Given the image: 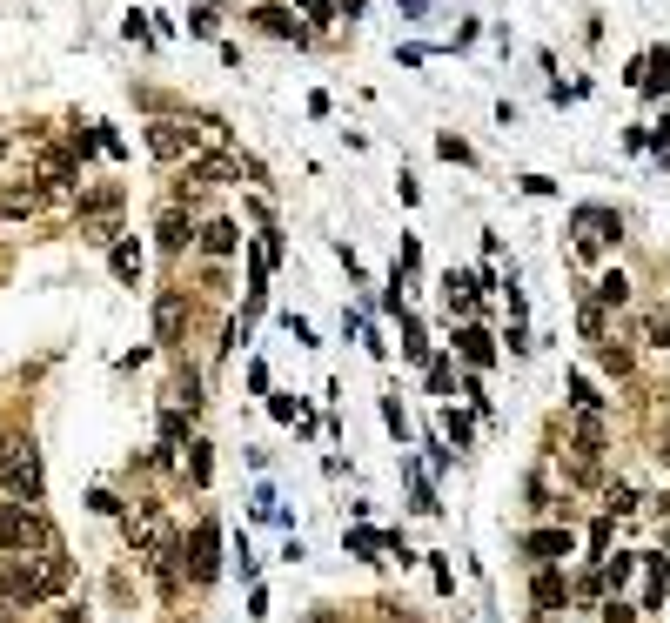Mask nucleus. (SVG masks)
<instances>
[{
    "instance_id": "10",
    "label": "nucleus",
    "mask_w": 670,
    "mask_h": 623,
    "mask_svg": "<svg viewBox=\"0 0 670 623\" xmlns=\"http://www.w3.org/2000/svg\"><path fill=\"white\" fill-rule=\"evenodd\" d=\"M235 242H242V228L235 222H208L201 228V248H208V255H235Z\"/></svg>"
},
{
    "instance_id": "22",
    "label": "nucleus",
    "mask_w": 670,
    "mask_h": 623,
    "mask_svg": "<svg viewBox=\"0 0 670 623\" xmlns=\"http://www.w3.org/2000/svg\"><path fill=\"white\" fill-rule=\"evenodd\" d=\"M577 322H583V335H603V309H597V302H583Z\"/></svg>"
},
{
    "instance_id": "2",
    "label": "nucleus",
    "mask_w": 670,
    "mask_h": 623,
    "mask_svg": "<svg viewBox=\"0 0 670 623\" xmlns=\"http://www.w3.org/2000/svg\"><path fill=\"white\" fill-rule=\"evenodd\" d=\"M0 483H7V496H27V503H41V449L34 443H0Z\"/></svg>"
},
{
    "instance_id": "4",
    "label": "nucleus",
    "mask_w": 670,
    "mask_h": 623,
    "mask_svg": "<svg viewBox=\"0 0 670 623\" xmlns=\"http://www.w3.org/2000/svg\"><path fill=\"white\" fill-rule=\"evenodd\" d=\"M181 563H188V577H195V583H215V570H222V530H215V523H201V530L181 543Z\"/></svg>"
},
{
    "instance_id": "16",
    "label": "nucleus",
    "mask_w": 670,
    "mask_h": 623,
    "mask_svg": "<svg viewBox=\"0 0 670 623\" xmlns=\"http://www.w3.org/2000/svg\"><path fill=\"white\" fill-rule=\"evenodd\" d=\"M463 356L483 369V362H490V335H483V329H463Z\"/></svg>"
},
{
    "instance_id": "13",
    "label": "nucleus",
    "mask_w": 670,
    "mask_h": 623,
    "mask_svg": "<svg viewBox=\"0 0 670 623\" xmlns=\"http://www.w3.org/2000/svg\"><path fill=\"white\" fill-rule=\"evenodd\" d=\"M114 275H121V282H134V275H141V248H134V242L114 248Z\"/></svg>"
},
{
    "instance_id": "1",
    "label": "nucleus",
    "mask_w": 670,
    "mask_h": 623,
    "mask_svg": "<svg viewBox=\"0 0 670 623\" xmlns=\"http://www.w3.org/2000/svg\"><path fill=\"white\" fill-rule=\"evenodd\" d=\"M0 550H27V557H41V550H61V530H54L27 496H14V503H0Z\"/></svg>"
},
{
    "instance_id": "23",
    "label": "nucleus",
    "mask_w": 670,
    "mask_h": 623,
    "mask_svg": "<svg viewBox=\"0 0 670 623\" xmlns=\"http://www.w3.org/2000/svg\"><path fill=\"white\" fill-rule=\"evenodd\" d=\"M664 456H670V429H664Z\"/></svg>"
},
{
    "instance_id": "21",
    "label": "nucleus",
    "mask_w": 670,
    "mask_h": 623,
    "mask_svg": "<svg viewBox=\"0 0 670 623\" xmlns=\"http://www.w3.org/2000/svg\"><path fill=\"white\" fill-rule=\"evenodd\" d=\"M644 335L657 342V349H670V322H664V315H650V322H644Z\"/></svg>"
},
{
    "instance_id": "24",
    "label": "nucleus",
    "mask_w": 670,
    "mask_h": 623,
    "mask_svg": "<svg viewBox=\"0 0 670 623\" xmlns=\"http://www.w3.org/2000/svg\"><path fill=\"white\" fill-rule=\"evenodd\" d=\"M396 623H416V617H396Z\"/></svg>"
},
{
    "instance_id": "20",
    "label": "nucleus",
    "mask_w": 670,
    "mask_h": 623,
    "mask_svg": "<svg viewBox=\"0 0 670 623\" xmlns=\"http://www.w3.org/2000/svg\"><path fill=\"white\" fill-rule=\"evenodd\" d=\"M630 617H637V610H630L624 597H610V603H603V623H630Z\"/></svg>"
},
{
    "instance_id": "17",
    "label": "nucleus",
    "mask_w": 670,
    "mask_h": 623,
    "mask_svg": "<svg viewBox=\"0 0 670 623\" xmlns=\"http://www.w3.org/2000/svg\"><path fill=\"white\" fill-rule=\"evenodd\" d=\"M188 242V222L181 215H161V248H181Z\"/></svg>"
},
{
    "instance_id": "14",
    "label": "nucleus",
    "mask_w": 670,
    "mask_h": 623,
    "mask_svg": "<svg viewBox=\"0 0 670 623\" xmlns=\"http://www.w3.org/2000/svg\"><path fill=\"white\" fill-rule=\"evenodd\" d=\"M536 603H543V610H557V603H563V577H557V570H543V577H536Z\"/></svg>"
},
{
    "instance_id": "11",
    "label": "nucleus",
    "mask_w": 670,
    "mask_h": 623,
    "mask_svg": "<svg viewBox=\"0 0 670 623\" xmlns=\"http://www.w3.org/2000/svg\"><path fill=\"white\" fill-rule=\"evenodd\" d=\"M255 21H262L268 34H282V41H302V27H295V14H289V7H262Z\"/></svg>"
},
{
    "instance_id": "19",
    "label": "nucleus",
    "mask_w": 670,
    "mask_h": 623,
    "mask_svg": "<svg viewBox=\"0 0 670 623\" xmlns=\"http://www.w3.org/2000/svg\"><path fill=\"white\" fill-rule=\"evenodd\" d=\"M195 449V456H188V476H195V483H208V443H188Z\"/></svg>"
},
{
    "instance_id": "12",
    "label": "nucleus",
    "mask_w": 670,
    "mask_h": 623,
    "mask_svg": "<svg viewBox=\"0 0 670 623\" xmlns=\"http://www.w3.org/2000/svg\"><path fill=\"white\" fill-rule=\"evenodd\" d=\"M597 449H603V429H597V416H583V423H577V456L590 463Z\"/></svg>"
},
{
    "instance_id": "8",
    "label": "nucleus",
    "mask_w": 670,
    "mask_h": 623,
    "mask_svg": "<svg viewBox=\"0 0 670 623\" xmlns=\"http://www.w3.org/2000/svg\"><path fill=\"white\" fill-rule=\"evenodd\" d=\"M148 148H155L161 161H181L188 155V128H181V121H155V128H148Z\"/></svg>"
},
{
    "instance_id": "7",
    "label": "nucleus",
    "mask_w": 670,
    "mask_h": 623,
    "mask_svg": "<svg viewBox=\"0 0 670 623\" xmlns=\"http://www.w3.org/2000/svg\"><path fill=\"white\" fill-rule=\"evenodd\" d=\"M523 557H536V563L570 557V530H530V536H523Z\"/></svg>"
},
{
    "instance_id": "5",
    "label": "nucleus",
    "mask_w": 670,
    "mask_h": 623,
    "mask_svg": "<svg viewBox=\"0 0 670 623\" xmlns=\"http://www.w3.org/2000/svg\"><path fill=\"white\" fill-rule=\"evenodd\" d=\"M121 208V188H94L81 195V222H94V242H108V215Z\"/></svg>"
},
{
    "instance_id": "9",
    "label": "nucleus",
    "mask_w": 670,
    "mask_h": 623,
    "mask_svg": "<svg viewBox=\"0 0 670 623\" xmlns=\"http://www.w3.org/2000/svg\"><path fill=\"white\" fill-rule=\"evenodd\" d=\"M188 181H242V161L235 155H201V161H188Z\"/></svg>"
},
{
    "instance_id": "6",
    "label": "nucleus",
    "mask_w": 670,
    "mask_h": 623,
    "mask_svg": "<svg viewBox=\"0 0 670 623\" xmlns=\"http://www.w3.org/2000/svg\"><path fill=\"white\" fill-rule=\"evenodd\" d=\"M181 322H188V302H181V289H168L155 302V342H181Z\"/></svg>"
},
{
    "instance_id": "18",
    "label": "nucleus",
    "mask_w": 670,
    "mask_h": 623,
    "mask_svg": "<svg viewBox=\"0 0 670 623\" xmlns=\"http://www.w3.org/2000/svg\"><path fill=\"white\" fill-rule=\"evenodd\" d=\"M597 295H603V302H630V282H624V275H603Z\"/></svg>"
},
{
    "instance_id": "3",
    "label": "nucleus",
    "mask_w": 670,
    "mask_h": 623,
    "mask_svg": "<svg viewBox=\"0 0 670 623\" xmlns=\"http://www.w3.org/2000/svg\"><path fill=\"white\" fill-rule=\"evenodd\" d=\"M128 536L141 557H175V530H168V516H161V503H134L128 510Z\"/></svg>"
},
{
    "instance_id": "15",
    "label": "nucleus",
    "mask_w": 670,
    "mask_h": 623,
    "mask_svg": "<svg viewBox=\"0 0 670 623\" xmlns=\"http://www.w3.org/2000/svg\"><path fill=\"white\" fill-rule=\"evenodd\" d=\"M41 175L54 181V188H67V181H74V161L67 155H41Z\"/></svg>"
}]
</instances>
